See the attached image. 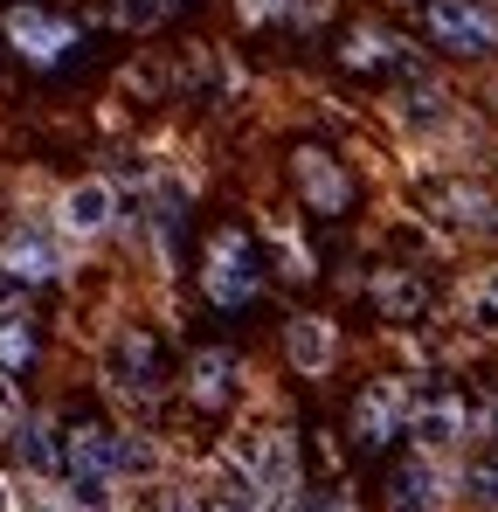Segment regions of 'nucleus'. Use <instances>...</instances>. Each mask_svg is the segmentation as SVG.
Listing matches in <instances>:
<instances>
[{"mask_svg":"<svg viewBox=\"0 0 498 512\" xmlns=\"http://www.w3.org/2000/svg\"><path fill=\"white\" fill-rule=\"evenodd\" d=\"M0 42H7L28 70H63L83 49V28L70 14H56L49 0H14V7L0 14Z\"/></svg>","mask_w":498,"mask_h":512,"instance_id":"f257e3e1","label":"nucleus"},{"mask_svg":"<svg viewBox=\"0 0 498 512\" xmlns=\"http://www.w3.org/2000/svg\"><path fill=\"white\" fill-rule=\"evenodd\" d=\"M201 291H208V305L215 312H243L256 305V291H263V250H256V236L249 229H215L208 236V263H201Z\"/></svg>","mask_w":498,"mask_h":512,"instance_id":"f03ea898","label":"nucleus"},{"mask_svg":"<svg viewBox=\"0 0 498 512\" xmlns=\"http://www.w3.org/2000/svg\"><path fill=\"white\" fill-rule=\"evenodd\" d=\"M291 187H298L305 215H319V222H346L353 201H360V187H353L346 160H332L326 146H312V139L291 146Z\"/></svg>","mask_w":498,"mask_h":512,"instance_id":"7ed1b4c3","label":"nucleus"},{"mask_svg":"<svg viewBox=\"0 0 498 512\" xmlns=\"http://www.w3.org/2000/svg\"><path fill=\"white\" fill-rule=\"evenodd\" d=\"M429 42L450 56H498V7L492 0H429Z\"/></svg>","mask_w":498,"mask_h":512,"instance_id":"20e7f679","label":"nucleus"},{"mask_svg":"<svg viewBox=\"0 0 498 512\" xmlns=\"http://www.w3.org/2000/svg\"><path fill=\"white\" fill-rule=\"evenodd\" d=\"M409 436V381H367L353 395V450H381Z\"/></svg>","mask_w":498,"mask_h":512,"instance_id":"39448f33","label":"nucleus"},{"mask_svg":"<svg viewBox=\"0 0 498 512\" xmlns=\"http://www.w3.org/2000/svg\"><path fill=\"white\" fill-rule=\"evenodd\" d=\"M339 63L353 77H415V49L395 28H374V21H353L339 35Z\"/></svg>","mask_w":498,"mask_h":512,"instance_id":"423d86ee","label":"nucleus"},{"mask_svg":"<svg viewBox=\"0 0 498 512\" xmlns=\"http://www.w3.org/2000/svg\"><path fill=\"white\" fill-rule=\"evenodd\" d=\"M104 381L118 388V395H160V340L146 333V326H125L118 340H111V353H104Z\"/></svg>","mask_w":498,"mask_h":512,"instance_id":"0eeeda50","label":"nucleus"},{"mask_svg":"<svg viewBox=\"0 0 498 512\" xmlns=\"http://www.w3.org/2000/svg\"><path fill=\"white\" fill-rule=\"evenodd\" d=\"M236 381H243V353L236 346H194L187 353V402L201 409V416H215V409H229L236 402Z\"/></svg>","mask_w":498,"mask_h":512,"instance_id":"6e6552de","label":"nucleus"},{"mask_svg":"<svg viewBox=\"0 0 498 512\" xmlns=\"http://www.w3.org/2000/svg\"><path fill=\"white\" fill-rule=\"evenodd\" d=\"M464 429H471V402L457 388H443V381L409 388V436H422V443H464Z\"/></svg>","mask_w":498,"mask_h":512,"instance_id":"1a4fd4ad","label":"nucleus"},{"mask_svg":"<svg viewBox=\"0 0 498 512\" xmlns=\"http://www.w3.org/2000/svg\"><path fill=\"white\" fill-rule=\"evenodd\" d=\"M111 429L97 423V416H77V423L56 436V450H63V478L70 485H104L111 478Z\"/></svg>","mask_w":498,"mask_h":512,"instance_id":"9d476101","label":"nucleus"},{"mask_svg":"<svg viewBox=\"0 0 498 512\" xmlns=\"http://www.w3.org/2000/svg\"><path fill=\"white\" fill-rule=\"evenodd\" d=\"M0 270H14V277L35 291V284H49V277L63 270V256H56V243H49L42 229H28V222H21V229H7V236H0Z\"/></svg>","mask_w":498,"mask_h":512,"instance_id":"9b49d317","label":"nucleus"},{"mask_svg":"<svg viewBox=\"0 0 498 512\" xmlns=\"http://www.w3.org/2000/svg\"><path fill=\"white\" fill-rule=\"evenodd\" d=\"M284 353H291L298 374H332V360H339V333H332V319H319V312L291 319V326H284Z\"/></svg>","mask_w":498,"mask_h":512,"instance_id":"f8f14e48","label":"nucleus"},{"mask_svg":"<svg viewBox=\"0 0 498 512\" xmlns=\"http://www.w3.org/2000/svg\"><path fill=\"white\" fill-rule=\"evenodd\" d=\"M374 312L388 319V326H409V319H422L429 312V284L415 277V270H374Z\"/></svg>","mask_w":498,"mask_h":512,"instance_id":"ddd939ff","label":"nucleus"},{"mask_svg":"<svg viewBox=\"0 0 498 512\" xmlns=\"http://www.w3.org/2000/svg\"><path fill=\"white\" fill-rule=\"evenodd\" d=\"M111 180H77L70 194H63V229H77V236H97L104 222H111Z\"/></svg>","mask_w":498,"mask_h":512,"instance_id":"4468645a","label":"nucleus"},{"mask_svg":"<svg viewBox=\"0 0 498 512\" xmlns=\"http://www.w3.org/2000/svg\"><path fill=\"white\" fill-rule=\"evenodd\" d=\"M7 443L21 450V464H28V471H63V450H56V429H49V416H21Z\"/></svg>","mask_w":498,"mask_h":512,"instance_id":"2eb2a0df","label":"nucleus"},{"mask_svg":"<svg viewBox=\"0 0 498 512\" xmlns=\"http://www.w3.org/2000/svg\"><path fill=\"white\" fill-rule=\"evenodd\" d=\"M429 499H436L429 464H395V471H388V506L395 512H429Z\"/></svg>","mask_w":498,"mask_h":512,"instance_id":"dca6fc26","label":"nucleus"},{"mask_svg":"<svg viewBox=\"0 0 498 512\" xmlns=\"http://www.w3.org/2000/svg\"><path fill=\"white\" fill-rule=\"evenodd\" d=\"M35 353H42L35 326H28L21 312H7V319H0V374H28V367H35Z\"/></svg>","mask_w":498,"mask_h":512,"instance_id":"f3484780","label":"nucleus"},{"mask_svg":"<svg viewBox=\"0 0 498 512\" xmlns=\"http://www.w3.org/2000/svg\"><path fill=\"white\" fill-rule=\"evenodd\" d=\"M436 208H443V222H457V229H485V208H492V201H485V187H450Z\"/></svg>","mask_w":498,"mask_h":512,"instance_id":"a211bd4d","label":"nucleus"},{"mask_svg":"<svg viewBox=\"0 0 498 512\" xmlns=\"http://www.w3.org/2000/svg\"><path fill=\"white\" fill-rule=\"evenodd\" d=\"M298 0H236V14H243L249 28H270V21H284Z\"/></svg>","mask_w":498,"mask_h":512,"instance_id":"6ab92c4d","label":"nucleus"},{"mask_svg":"<svg viewBox=\"0 0 498 512\" xmlns=\"http://www.w3.org/2000/svg\"><path fill=\"white\" fill-rule=\"evenodd\" d=\"M443 104H450L443 90L422 84V90H415V104H402V118H415V125H436V118H443Z\"/></svg>","mask_w":498,"mask_h":512,"instance_id":"aec40b11","label":"nucleus"},{"mask_svg":"<svg viewBox=\"0 0 498 512\" xmlns=\"http://www.w3.org/2000/svg\"><path fill=\"white\" fill-rule=\"evenodd\" d=\"M464 485H471V492H478L485 506H498V450H492V457H478V464H471V478H464Z\"/></svg>","mask_w":498,"mask_h":512,"instance_id":"412c9836","label":"nucleus"},{"mask_svg":"<svg viewBox=\"0 0 498 512\" xmlns=\"http://www.w3.org/2000/svg\"><path fill=\"white\" fill-rule=\"evenodd\" d=\"M118 21H125V28H160L166 7L160 0H118Z\"/></svg>","mask_w":498,"mask_h":512,"instance_id":"4be33fe9","label":"nucleus"},{"mask_svg":"<svg viewBox=\"0 0 498 512\" xmlns=\"http://www.w3.org/2000/svg\"><path fill=\"white\" fill-rule=\"evenodd\" d=\"M132 512H187V499H180L173 485H153V492H139V499H132Z\"/></svg>","mask_w":498,"mask_h":512,"instance_id":"5701e85b","label":"nucleus"},{"mask_svg":"<svg viewBox=\"0 0 498 512\" xmlns=\"http://www.w3.org/2000/svg\"><path fill=\"white\" fill-rule=\"evenodd\" d=\"M21 305H28V284H21L14 270H0V319H7V312H21Z\"/></svg>","mask_w":498,"mask_h":512,"instance_id":"b1692460","label":"nucleus"},{"mask_svg":"<svg viewBox=\"0 0 498 512\" xmlns=\"http://www.w3.org/2000/svg\"><path fill=\"white\" fill-rule=\"evenodd\" d=\"M28 409H21V395H14V381H0V436H14V423H21Z\"/></svg>","mask_w":498,"mask_h":512,"instance_id":"393cba45","label":"nucleus"},{"mask_svg":"<svg viewBox=\"0 0 498 512\" xmlns=\"http://www.w3.org/2000/svg\"><path fill=\"white\" fill-rule=\"evenodd\" d=\"M478 326H485V333H498V270L485 277V298H478Z\"/></svg>","mask_w":498,"mask_h":512,"instance_id":"a878e982","label":"nucleus"},{"mask_svg":"<svg viewBox=\"0 0 498 512\" xmlns=\"http://www.w3.org/2000/svg\"><path fill=\"white\" fill-rule=\"evenodd\" d=\"M160 7H194V0H160Z\"/></svg>","mask_w":498,"mask_h":512,"instance_id":"bb28decb","label":"nucleus"},{"mask_svg":"<svg viewBox=\"0 0 498 512\" xmlns=\"http://www.w3.org/2000/svg\"><path fill=\"white\" fill-rule=\"evenodd\" d=\"M0 512H7V492H0Z\"/></svg>","mask_w":498,"mask_h":512,"instance_id":"cd10ccee","label":"nucleus"}]
</instances>
